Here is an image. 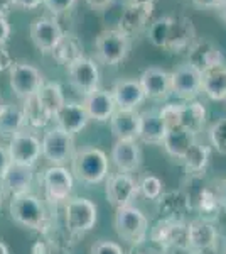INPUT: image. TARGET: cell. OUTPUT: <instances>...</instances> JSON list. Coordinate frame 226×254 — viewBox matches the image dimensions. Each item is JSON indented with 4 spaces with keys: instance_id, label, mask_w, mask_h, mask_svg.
Instances as JSON below:
<instances>
[{
    "instance_id": "obj_1",
    "label": "cell",
    "mask_w": 226,
    "mask_h": 254,
    "mask_svg": "<svg viewBox=\"0 0 226 254\" xmlns=\"http://www.w3.org/2000/svg\"><path fill=\"white\" fill-rule=\"evenodd\" d=\"M73 173L80 182L96 185L108 176V158L98 147H83L73 156Z\"/></svg>"
},
{
    "instance_id": "obj_2",
    "label": "cell",
    "mask_w": 226,
    "mask_h": 254,
    "mask_svg": "<svg viewBox=\"0 0 226 254\" xmlns=\"http://www.w3.org/2000/svg\"><path fill=\"white\" fill-rule=\"evenodd\" d=\"M9 212L14 222L34 231H46L47 214L43 202L31 191L27 193L14 195L10 200Z\"/></svg>"
},
{
    "instance_id": "obj_3",
    "label": "cell",
    "mask_w": 226,
    "mask_h": 254,
    "mask_svg": "<svg viewBox=\"0 0 226 254\" xmlns=\"http://www.w3.org/2000/svg\"><path fill=\"white\" fill-rule=\"evenodd\" d=\"M130 51V38L120 29H105L94 39V55L106 66H117Z\"/></svg>"
},
{
    "instance_id": "obj_4",
    "label": "cell",
    "mask_w": 226,
    "mask_h": 254,
    "mask_svg": "<svg viewBox=\"0 0 226 254\" xmlns=\"http://www.w3.org/2000/svg\"><path fill=\"white\" fill-rule=\"evenodd\" d=\"M115 231L118 237L127 241L132 246L142 244L149 234V219L137 207H123L118 208L115 215Z\"/></svg>"
},
{
    "instance_id": "obj_5",
    "label": "cell",
    "mask_w": 226,
    "mask_h": 254,
    "mask_svg": "<svg viewBox=\"0 0 226 254\" xmlns=\"http://www.w3.org/2000/svg\"><path fill=\"white\" fill-rule=\"evenodd\" d=\"M98 219V208L88 198L76 196L64 207V222L73 236H83L94 227Z\"/></svg>"
},
{
    "instance_id": "obj_6",
    "label": "cell",
    "mask_w": 226,
    "mask_h": 254,
    "mask_svg": "<svg viewBox=\"0 0 226 254\" xmlns=\"http://www.w3.org/2000/svg\"><path fill=\"white\" fill-rule=\"evenodd\" d=\"M41 146H43V156L54 166H63L75 156V137L57 126L44 134Z\"/></svg>"
},
{
    "instance_id": "obj_7",
    "label": "cell",
    "mask_w": 226,
    "mask_h": 254,
    "mask_svg": "<svg viewBox=\"0 0 226 254\" xmlns=\"http://www.w3.org/2000/svg\"><path fill=\"white\" fill-rule=\"evenodd\" d=\"M10 88L20 100H26L29 97H34L44 85V76L34 64L31 63H14L9 71Z\"/></svg>"
},
{
    "instance_id": "obj_8",
    "label": "cell",
    "mask_w": 226,
    "mask_h": 254,
    "mask_svg": "<svg viewBox=\"0 0 226 254\" xmlns=\"http://www.w3.org/2000/svg\"><path fill=\"white\" fill-rule=\"evenodd\" d=\"M9 141L10 142L7 146V149H9L10 161L14 165L34 168L41 154H43V146H41L39 139L32 132L20 130L14 137H10Z\"/></svg>"
},
{
    "instance_id": "obj_9",
    "label": "cell",
    "mask_w": 226,
    "mask_h": 254,
    "mask_svg": "<svg viewBox=\"0 0 226 254\" xmlns=\"http://www.w3.org/2000/svg\"><path fill=\"white\" fill-rule=\"evenodd\" d=\"M106 200L115 208L129 207L138 195V183L129 173H115L106 176Z\"/></svg>"
},
{
    "instance_id": "obj_10",
    "label": "cell",
    "mask_w": 226,
    "mask_h": 254,
    "mask_svg": "<svg viewBox=\"0 0 226 254\" xmlns=\"http://www.w3.org/2000/svg\"><path fill=\"white\" fill-rule=\"evenodd\" d=\"M187 63L198 71L204 73L211 68L225 66L226 58L221 48L209 39H196L194 44L187 49Z\"/></svg>"
},
{
    "instance_id": "obj_11",
    "label": "cell",
    "mask_w": 226,
    "mask_h": 254,
    "mask_svg": "<svg viewBox=\"0 0 226 254\" xmlns=\"http://www.w3.org/2000/svg\"><path fill=\"white\" fill-rule=\"evenodd\" d=\"M68 76L73 88L81 95H88V93L94 92L100 85V69H98L96 61L86 58V56L68 66Z\"/></svg>"
},
{
    "instance_id": "obj_12",
    "label": "cell",
    "mask_w": 226,
    "mask_h": 254,
    "mask_svg": "<svg viewBox=\"0 0 226 254\" xmlns=\"http://www.w3.org/2000/svg\"><path fill=\"white\" fill-rule=\"evenodd\" d=\"M201 75L203 73L189 63L181 64L171 73V93L181 100H194L201 93Z\"/></svg>"
},
{
    "instance_id": "obj_13",
    "label": "cell",
    "mask_w": 226,
    "mask_h": 254,
    "mask_svg": "<svg viewBox=\"0 0 226 254\" xmlns=\"http://www.w3.org/2000/svg\"><path fill=\"white\" fill-rule=\"evenodd\" d=\"M152 241L162 248L172 249H189L187 241V224L184 220H167L162 219L152 229ZM191 251V249H189Z\"/></svg>"
},
{
    "instance_id": "obj_14",
    "label": "cell",
    "mask_w": 226,
    "mask_h": 254,
    "mask_svg": "<svg viewBox=\"0 0 226 254\" xmlns=\"http://www.w3.org/2000/svg\"><path fill=\"white\" fill-rule=\"evenodd\" d=\"M31 41L34 46L43 53H51L63 38L64 31L61 29L59 22L52 17H38L31 22Z\"/></svg>"
},
{
    "instance_id": "obj_15",
    "label": "cell",
    "mask_w": 226,
    "mask_h": 254,
    "mask_svg": "<svg viewBox=\"0 0 226 254\" xmlns=\"http://www.w3.org/2000/svg\"><path fill=\"white\" fill-rule=\"evenodd\" d=\"M43 185L49 202L59 203L68 200L73 190V175L64 166H51L44 171Z\"/></svg>"
},
{
    "instance_id": "obj_16",
    "label": "cell",
    "mask_w": 226,
    "mask_h": 254,
    "mask_svg": "<svg viewBox=\"0 0 226 254\" xmlns=\"http://www.w3.org/2000/svg\"><path fill=\"white\" fill-rule=\"evenodd\" d=\"M196 39L198 38H196L194 22L186 15H172L169 38L164 49L171 53H187Z\"/></svg>"
},
{
    "instance_id": "obj_17",
    "label": "cell",
    "mask_w": 226,
    "mask_h": 254,
    "mask_svg": "<svg viewBox=\"0 0 226 254\" xmlns=\"http://www.w3.org/2000/svg\"><path fill=\"white\" fill-rule=\"evenodd\" d=\"M152 12L154 5H127L118 19L117 29H120L129 38L138 36L150 26Z\"/></svg>"
},
{
    "instance_id": "obj_18",
    "label": "cell",
    "mask_w": 226,
    "mask_h": 254,
    "mask_svg": "<svg viewBox=\"0 0 226 254\" xmlns=\"http://www.w3.org/2000/svg\"><path fill=\"white\" fill-rule=\"evenodd\" d=\"M138 83L145 93V98L166 100L171 95V73L162 68H147L138 78Z\"/></svg>"
},
{
    "instance_id": "obj_19",
    "label": "cell",
    "mask_w": 226,
    "mask_h": 254,
    "mask_svg": "<svg viewBox=\"0 0 226 254\" xmlns=\"http://www.w3.org/2000/svg\"><path fill=\"white\" fill-rule=\"evenodd\" d=\"M112 161L118 173H132L142 165V151L137 141L117 139L112 149Z\"/></svg>"
},
{
    "instance_id": "obj_20",
    "label": "cell",
    "mask_w": 226,
    "mask_h": 254,
    "mask_svg": "<svg viewBox=\"0 0 226 254\" xmlns=\"http://www.w3.org/2000/svg\"><path fill=\"white\" fill-rule=\"evenodd\" d=\"M83 107L86 110V114H88L90 121L106 122L112 119L115 110H117V104L113 100L112 92L96 88L94 92L85 95Z\"/></svg>"
},
{
    "instance_id": "obj_21",
    "label": "cell",
    "mask_w": 226,
    "mask_h": 254,
    "mask_svg": "<svg viewBox=\"0 0 226 254\" xmlns=\"http://www.w3.org/2000/svg\"><path fill=\"white\" fill-rule=\"evenodd\" d=\"M189 249L194 253L211 251L216 246L218 232L216 227L208 219H196L187 224Z\"/></svg>"
},
{
    "instance_id": "obj_22",
    "label": "cell",
    "mask_w": 226,
    "mask_h": 254,
    "mask_svg": "<svg viewBox=\"0 0 226 254\" xmlns=\"http://www.w3.org/2000/svg\"><path fill=\"white\" fill-rule=\"evenodd\" d=\"M54 121L59 129H63L64 132H69L75 136L76 132H81V130L85 129L90 117H88V114H86L83 104H78V102H64V105L54 116Z\"/></svg>"
},
{
    "instance_id": "obj_23",
    "label": "cell",
    "mask_w": 226,
    "mask_h": 254,
    "mask_svg": "<svg viewBox=\"0 0 226 254\" xmlns=\"http://www.w3.org/2000/svg\"><path fill=\"white\" fill-rule=\"evenodd\" d=\"M110 127L117 139L137 141L140 130V112L130 109H117L110 119Z\"/></svg>"
},
{
    "instance_id": "obj_24",
    "label": "cell",
    "mask_w": 226,
    "mask_h": 254,
    "mask_svg": "<svg viewBox=\"0 0 226 254\" xmlns=\"http://www.w3.org/2000/svg\"><path fill=\"white\" fill-rule=\"evenodd\" d=\"M113 100L117 109H130L135 110L145 100V93L138 83V80H118L112 88Z\"/></svg>"
},
{
    "instance_id": "obj_25",
    "label": "cell",
    "mask_w": 226,
    "mask_h": 254,
    "mask_svg": "<svg viewBox=\"0 0 226 254\" xmlns=\"http://www.w3.org/2000/svg\"><path fill=\"white\" fill-rule=\"evenodd\" d=\"M166 134H167V126L164 124L159 109H150L140 112L138 139H142L145 144H162Z\"/></svg>"
},
{
    "instance_id": "obj_26",
    "label": "cell",
    "mask_w": 226,
    "mask_h": 254,
    "mask_svg": "<svg viewBox=\"0 0 226 254\" xmlns=\"http://www.w3.org/2000/svg\"><path fill=\"white\" fill-rule=\"evenodd\" d=\"M157 208L162 219L167 220H184L186 212L191 208L189 196L181 190H172L162 193L157 198Z\"/></svg>"
},
{
    "instance_id": "obj_27",
    "label": "cell",
    "mask_w": 226,
    "mask_h": 254,
    "mask_svg": "<svg viewBox=\"0 0 226 254\" xmlns=\"http://www.w3.org/2000/svg\"><path fill=\"white\" fill-rule=\"evenodd\" d=\"M196 142V136L192 132H189L184 127L176 126L167 129V134L162 141V146L166 147V151L171 154L172 158L184 159L189 153L192 146Z\"/></svg>"
},
{
    "instance_id": "obj_28",
    "label": "cell",
    "mask_w": 226,
    "mask_h": 254,
    "mask_svg": "<svg viewBox=\"0 0 226 254\" xmlns=\"http://www.w3.org/2000/svg\"><path fill=\"white\" fill-rule=\"evenodd\" d=\"M52 58L56 63L63 64V66H71L75 61L83 58V44H81L80 38L73 32H64L59 43L56 44V48L51 51Z\"/></svg>"
},
{
    "instance_id": "obj_29",
    "label": "cell",
    "mask_w": 226,
    "mask_h": 254,
    "mask_svg": "<svg viewBox=\"0 0 226 254\" xmlns=\"http://www.w3.org/2000/svg\"><path fill=\"white\" fill-rule=\"evenodd\" d=\"M32 180H34V168L31 166H20L12 163L7 175L3 176L2 185L9 193L20 195V193H27L29 188L32 185Z\"/></svg>"
},
{
    "instance_id": "obj_30",
    "label": "cell",
    "mask_w": 226,
    "mask_h": 254,
    "mask_svg": "<svg viewBox=\"0 0 226 254\" xmlns=\"http://www.w3.org/2000/svg\"><path fill=\"white\" fill-rule=\"evenodd\" d=\"M201 92L215 102L226 100V64L211 68L201 75Z\"/></svg>"
},
{
    "instance_id": "obj_31",
    "label": "cell",
    "mask_w": 226,
    "mask_h": 254,
    "mask_svg": "<svg viewBox=\"0 0 226 254\" xmlns=\"http://www.w3.org/2000/svg\"><path fill=\"white\" fill-rule=\"evenodd\" d=\"M26 126L24 110L14 104L0 107V137L10 139L20 132Z\"/></svg>"
},
{
    "instance_id": "obj_32",
    "label": "cell",
    "mask_w": 226,
    "mask_h": 254,
    "mask_svg": "<svg viewBox=\"0 0 226 254\" xmlns=\"http://www.w3.org/2000/svg\"><path fill=\"white\" fill-rule=\"evenodd\" d=\"M206 107H204L201 102L198 100H191L182 104V110H181V121L179 126L184 127L189 132H192L194 136L203 130L204 124H206Z\"/></svg>"
},
{
    "instance_id": "obj_33",
    "label": "cell",
    "mask_w": 226,
    "mask_h": 254,
    "mask_svg": "<svg viewBox=\"0 0 226 254\" xmlns=\"http://www.w3.org/2000/svg\"><path fill=\"white\" fill-rule=\"evenodd\" d=\"M36 95H38L41 105H43L51 119H54V116L66 102L63 88H61V85L57 81H44V85Z\"/></svg>"
},
{
    "instance_id": "obj_34",
    "label": "cell",
    "mask_w": 226,
    "mask_h": 254,
    "mask_svg": "<svg viewBox=\"0 0 226 254\" xmlns=\"http://www.w3.org/2000/svg\"><path fill=\"white\" fill-rule=\"evenodd\" d=\"M24 116H26V124H29L34 129H43L49 124V121H52L49 117V114L44 110V107L41 105L38 95L29 97L24 100Z\"/></svg>"
},
{
    "instance_id": "obj_35",
    "label": "cell",
    "mask_w": 226,
    "mask_h": 254,
    "mask_svg": "<svg viewBox=\"0 0 226 254\" xmlns=\"http://www.w3.org/2000/svg\"><path fill=\"white\" fill-rule=\"evenodd\" d=\"M171 20L172 15H162V17L152 20L150 26L147 27V39L155 48H166L169 31H171Z\"/></svg>"
},
{
    "instance_id": "obj_36",
    "label": "cell",
    "mask_w": 226,
    "mask_h": 254,
    "mask_svg": "<svg viewBox=\"0 0 226 254\" xmlns=\"http://www.w3.org/2000/svg\"><path fill=\"white\" fill-rule=\"evenodd\" d=\"M186 163V168L192 173H199L206 168L209 161V147L201 146L198 141L194 142V146L189 149V153L186 154V158L182 159Z\"/></svg>"
},
{
    "instance_id": "obj_37",
    "label": "cell",
    "mask_w": 226,
    "mask_h": 254,
    "mask_svg": "<svg viewBox=\"0 0 226 254\" xmlns=\"http://www.w3.org/2000/svg\"><path fill=\"white\" fill-rule=\"evenodd\" d=\"M164 185L162 182L154 175H145L138 183V193H142L145 198L150 200H157L160 195H162Z\"/></svg>"
},
{
    "instance_id": "obj_38",
    "label": "cell",
    "mask_w": 226,
    "mask_h": 254,
    "mask_svg": "<svg viewBox=\"0 0 226 254\" xmlns=\"http://www.w3.org/2000/svg\"><path fill=\"white\" fill-rule=\"evenodd\" d=\"M209 141L220 154L226 156V119H220L209 129Z\"/></svg>"
},
{
    "instance_id": "obj_39",
    "label": "cell",
    "mask_w": 226,
    "mask_h": 254,
    "mask_svg": "<svg viewBox=\"0 0 226 254\" xmlns=\"http://www.w3.org/2000/svg\"><path fill=\"white\" fill-rule=\"evenodd\" d=\"M181 110H182V104H178V102H171V104H166V105H162V107L159 109L160 117H162L164 124L167 126V129L179 126Z\"/></svg>"
},
{
    "instance_id": "obj_40",
    "label": "cell",
    "mask_w": 226,
    "mask_h": 254,
    "mask_svg": "<svg viewBox=\"0 0 226 254\" xmlns=\"http://www.w3.org/2000/svg\"><path fill=\"white\" fill-rule=\"evenodd\" d=\"M90 254H125L120 244L113 241H98L91 246Z\"/></svg>"
},
{
    "instance_id": "obj_41",
    "label": "cell",
    "mask_w": 226,
    "mask_h": 254,
    "mask_svg": "<svg viewBox=\"0 0 226 254\" xmlns=\"http://www.w3.org/2000/svg\"><path fill=\"white\" fill-rule=\"evenodd\" d=\"M75 3H76V0H43V5L54 15L68 12L69 9H73Z\"/></svg>"
},
{
    "instance_id": "obj_42",
    "label": "cell",
    "mask_w": 226,
    "mask_h": 254,
    "mask_svg": "<svg viewBox=\"0 0 226 254\" xmlns=\"http://www.w3.org/2000/svg\"><path fill=\"white\" fill-rule=\"evenodd\" d=\"M218 203H220V200H218L216 195H213L209 190L203 191V195H201V210L211 212V210H215V208H218Z\"/></svg>"
},
{
    "instance_id": "obj_43",
    "label": "cell",
    "mask_w": 226,
    "mask_h": 254,
    "mask_svg": "<svg viewBox=\"0 0 226 254\" xmlns=\"http://www.w3.org/2000/svg\"><path fill=\"white\" fill-rule=\"evenodd\" d=\"M10 165H12V161L9 156V149H7L5 146H0V182H2L3 176L7 175Z\"/></svg>"
},
{
    "instance_id": "obj_44",
    "label": "cell",
    "mask_w": 226,
    "mask_h": 254,
    "mask_svg": "<svg viewBox=\"0 0 226 254\" xmlns=\"http://www.w3.org/2000/svg\"><path fill=\"white\" fill-rule=\"evenodd\" d=\"M12 7H17L22 10H36L43 5V0H10Z\"/></svg>"
},
{
    "instance_id": "obj_45",
    "label": "cell",
    "mask_w": 226,
    "mask_h": 254,
    "mask_svg": "<svg viewBox=\"0 0 226 254\" xmlns=\"http://www.w3.org/2000/svg\"><path fill=\"white\" fill-rule=\"evenodd\" d=\"M12 64H14V60H12L10 53L7 51L5 46L0 48V73L2 71H10Z\"/></svg>"
},
{
    "instance_id": "obj_46",
    "label": "cell",
    "mask_w": 226,
    "mask_h": 254,
    "mask_svg": "<svg viewBox=\"0 0 226 254\" xmlns=\"http://www.w3.org/2000/svg\"><path fill=\"white\" fill-rule=\"evenodd\" d=\"M10 24L7 17H0V48L7 44V41L10 38Z\"/></svg>"
},
{
    "instance_id": "obj_47",
    "label": "cell",
    "mask_w": 226,
    "mask_h": 254,
    "mask_svg": "<svg viewBox=\"0 0 226 254\" xmlns=\"http://www.w3.org/2000/svg\"><path fill=\"white\" fill-rule=\"evenodd\" d=\"M85 2H86V5L93 10H105L112 5L115 0H85Z\"/></svg>"
},
{
    "instance_id": "obj_48",
    "label": "cell",
    "mask_w": 226,
    "mask_h": 254,
    "mask_svg": "<svg viewBox=\"0 0 226 254\" xmlns=\"http://www.w3.org/2000/svg\"><path fill=\"white\" fill-rule=\"evenodd\" d=\"M191 2L199 9H218L221 0H191Z\"/></svg>"
},
{
    "instance_id": "obj_49",
    "label": "cell",
    "mask_w": 226,
    "mask_h": 254,
    "mask_svg": "<svg viewBox=\"0 0 226 254\" xmlns=\"http://www.w3.org/2000/svg\"><path fill=\"white\" fill-rule=\"evenodd\" d=\"M10 9H12L10 0H0V17H7Z\"/></svg>"
},
{
    "instance_id": "obj_50",
    "label": "cell",
    "mask_w": 226,
    "mask_h": 254,
    "mask_svg": "<svg viewBox=\"0 0 226 254\" xmlns=\"http://www.w3.org/2000/svg\"><path fill=\"white\" fill-rule=\"evenodd\" d=\"M218 200H220V205L226 210V180L221 183V187H220V195H218Z\"/></svg>"
},
{
    "instance_id": "obj_51",
    "label": "cell",
    "mask_w": 226,
    "mask_h": 254,
    "mask_svg": "<svg viewBox=\"0 0 226 254\" xmlns=\"http://www.w3.org/2000/svg\"><path fill=\"white\" fill-rule=\"evenodd\" d=\"M155 0H127L129 5H154Z\"/></svg>"
},
{
    "instance_id": "obj_52",
    "label": "cell",
    "mask_w": 226,
    "mask_h": 254,
    "mask_svg": "<svg viewBox=\"0 0 226 254\" xmlns=\"http://www.w3.org/2000/svg\"><path fill=\"white\" fill-rule=\"evenodd\" d=\"M216 12H218V15H220V17L226 22V0H221V3L216 9Z\"/></svg>"
},
{
    "instance_id": "obj_53",
    "label": "cell",
    "mask_w": 226,
    "mask_h": 254,
    "mask_svg": "<svg viewBox=\"0 0 226 254\" xmlns=\"http://www.w3.org/2000/svg\"><path fill=\"white\" fill-rule=\"evenodd\" d=\"M134 254H160L159 251H155V249H143V251H137Z\"/></svg>"
},
{
    "instance_id": "obj_54",
    "label": "cell",
    "mask_w": 226,
    "mask_h": 254,
    "mask_svg": "<svg viewBox=\"0 0 226 254\" xmlns=\"http://www.w3.org/2000/svg\"><path fill=\"white\" fill-rule=\"evenodd\" d=\"M0 254H9V248H7V244H3L2 241H0Z\"/></svg>"
},
{
    "instance_id": "obj_55",
    "label": "cell",
    "mask_w": 226,
    "mask_h": 254,
    "mask_svg": "<svg viewBox=\"0 0 226 254\" xmlns=\"http://www.w3.org/2000/svg\"><path fill=\"white\" fill-rule=\"evenodd\" d=\"M2 198H3V195H2V191H0V205H2Z\"/></svg>"
},
{
    "instance_id": "obj_56",
    "label": "cell",
    "mask_w": 226,
    "mask_h": 254,
    "mask_svg": "<svg viewBox=\"0 0 226 254\" xmlns=\"http://www.w3.org/2000/svg\"><path fill=\"white\" fill-rule=\"evenodd\" d=\"M225 254H226V243H225Z\"/></svg>"
},
{
    "instance_id": "obj_57",
    "label": "cell",
    "mask_w": 226,
    "mask_h": 254,
    "mask_svg": "<svg viewBox=\"0 0 226 254\" xmlns=\"http://www.w3.org/2000/svg\"><path fill=\"white\" fill-rule=\"evenodd\" d=\"M0 107H2V102H0Z\"/></svg>"
}]
</instances>
